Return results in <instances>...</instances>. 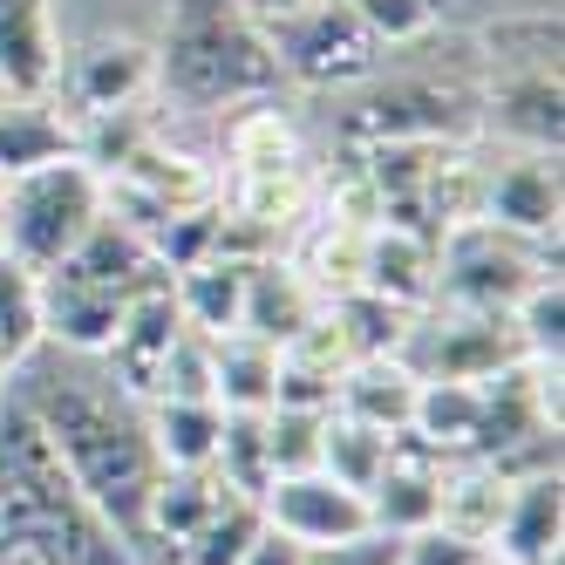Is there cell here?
<instances>
[{
	"label": "cell",
	"mask_w": 565,
	"mask_h": 565,
	"mask_svg": "<svg viewBox=\"0 0 565 565\" xmlns=\"http://www.w3.org/2000/svg\"><path fill=\"white\" fill-rule=\"evenodd\" d=\"M259 498H232L212 524H205V532H191L178 552H171V565H238V558H246V545L259 539Z\"/></svg>",
	"instance_id": "obj_33"
},
{
	"label": "cell",
	"mask_w": 565,
	"mask_h": 565,
	"mask_svg": "<svg viewBox=\"0 0 565 565\" xmlns=\"http://www.w3.org/2000/svg\"><path fill=\"white\" fill-rule=\"evenodd\" d=\"M348 8L361 14V28H369L382 49H416L443 21V0H348Z\"/></svg>",
	"instance_id": "obj_36"
},
{
	"label": "cell",
	"mask_w": 565,
	"mask_h": 565,
	"mask_svg": "<svg viewBox=\"0 0 565 565\" xmlns=\"http://www.w3.org/2000/svg\"><path fill=\"white\" fill-rule=\"evenodd\" d=\"M150 103H157V42H143V34H96L83 49H62L55 109L68 124L116 116V109H150Z\"/></svg>",
	"instance_id": "obj_9"
},
{
	"label": "cell",
	"mask_w": 565,
	"mask_h": 565,
	"mask_svg": "<svg viewBox=\"0 0 565 565\" xmlns=\"http://www.w3.org/2000/svg\"><path fill=\"white\" fill-rule=\"evenodd\" d=\"M307 565H402V539H395V532H361V539H348V545L307 552Z\"/></svg>",
	"instance_id": "obj_39"
},
{
	"label": "cell",
	"mask_w": 565,
	"mask_h": 565,
	"mask_svg": "<svg viewBox=\"0 0 565 565\" xmlns=\"http://www.w3.org/2000/svg\"><path fill=\"white\" fill-rule=\"evenodd\" d=\"M470 89H477V137H504L511 150L565 143L558 68H491V75H470Z\"/></svg>",
	"instance_id": "obj_10"
},
{
	"label": "cell",
	"mask_w": 565,
	"mask_h": 565,
	"mask_svg": "<svg viewBox=\"0 0 565 565\" xmlns=\"http://www.w3.org/2000/svg\"><path fill=\"white\" fill-rule=\"evenodd\" d=\"M320 307H328V300L307 287V273L287 253L246 266V307H238V328H246V334H259V341L279 348V341H294Z\"/></svg>",
	"instance_id": "obj_19"
},
{
	"label": "cell",
	"mask_w": 565,
	"mask_h": 565,
	"mask_svg": "<svg viewBox=\"0 0 565 565\" xmlns=\"http://www.w3.org/2000/svg\"><path fill=\"white\" fill-rule=\"evenodd\" d=\"M218 205L232 218H246L259 232H273L279 246L313 218V164H294V171H246V178H225Z\"/></svg>",
	"instance_id": "obj_22"
},
{
	"label": "cell",
	"mask_w": 565,
	"mask_h": 565,
	"mask_svg": "<svg viewBox=\"0 0 565 565\" xmlns=\"http://www.w3.org/2000/svg\"><path fill=\"white\" fill-rule=\"evenodd\" d=\"M388 443H395V436H382V429H369V423L328 409V423H320V470H328L334 483H348V491L369 498L375 477H382V463H388Z\"/></svg>",
	"instance_id": "obj_31"
},
{
	"label": "cell",
	"mask_w": 565,
	"mask_h": 565,
	"mask_svg": "<svg viewBox=\"0 0 565 565\" xmlns=\"http://www.w3.org/2000/svg\"><path fill=\"white\" fill-rule=\"evenodd\" d=\"M259 518L273 524V532H287L294 545H307V552H328V545H348L361 532H375L369 498L348 491V483H334L328 470L273 477L259 491Z\"/></svg>",
	"instance_id": "obj_12"
},
{
	"label": "cell",
	"mask_w": 565,
	"mask_h": 565,
	"mask_svg": "<svg viewBox=\"0 0 565 565\" xmlns=\"http://www.w3.org/2000/svg\"><path fill=\"white\" fill-rule=\"evenodd\" d=\"M477 382H423L416 388V416H409V436L429 443L436 457H477Z\"/></svg>",
	"instance_id": "obj_27"
},
{
	"label": "cell",
	"mask_w": 565,
	"mask_h": 565,
	"mask_svg": "<svg viewBox=\"0 0 565 565\" xmlns=\"http://www.w3.org/2000/svg\"><path fill=\"white\" fill-rule=\"evenodd\" d=\"M287 259L307 273V287H313L320 300L361 294V266H369V225H348V218L313 212V218L287 238Z\"/></svg>",
	"instance_id": "obj_21"
},
{
	"label": "cell",
	"mask_w": 565,
	"mask_h": 565,
	"mask_svg": "<svg viewBox=\"0 0 565 565\" xmlns=\"http://www.w3.org/2000/svg\"><path fill=\"white\" fill-rule=\"evenodd\" d=\"M511 504V477L498 463H483V457H457L450 470H443V498H436V524L443 532H457L470 545L491 552V532H498V518Z\"/></svg>",
	"instance_id": "obj_23"
},
{
	"label": "cell",
	"mask_w": 565,
	"mask_h": 565,
	"mask_svg": "<svg viewBox=\"0 0 565 565\" xmlns=\"http://www.w3.org/2000/svg\"><path fill=\"white\" fill-rule=\"evenodd\" d=\"M483 565H504V558H483Z\"/></svg>",
	"instance_id": "obj_42"
},
{
	"label": "cell",
	"mask_w": 565,
	"mask_h": 565,
	"mask_svg": "<svg viewBox=\"0 0 565 565\" xmlns=\"http://www.w3.org/2000/svg\"><path fill=\"white\" fill-rule=\"evenodd\" d=\"M273 62H279V83L287 89H361L382 75V42L348 0H320L313 14L287 21V28H266Z\"/></svg>",
	"instance_id": "obj_7"
},
{
	"label": "cell",
	"mask_w": 565,
	"mask_h": 565,
	"mask_svg": "<svg viewBox=\"0 0 565 565\" xmlns=\"http://www.w3.org/2000/svg\"><path fill=\"white\" fill-rule=\"evenodd\" d=\"M143 429H150L157 470H212L225 409H218V402H171V395H157V402H143Z\"/></svg>",
	"instance_id": "obj_24"
},
{
	"label": "cell",
	"mask_w": 565,
	"mask_h": 565,
	"mask_svg": "<svg viewBox=\"0 0 565 565\" xmlns=\"http://www.w3.org/2000/svg\"><path fill=\"white\" fill-rule=\"evenodd\" d=\"M212 375H218V409H273V388H279V348L259 334H225L212 341Z\"/></svg>",
	"instance_id": "obj_28"
},
{
	"label": "cell",
	"mask_w": 565,
	"mask_h": 565,
	"mask_svg": "<svg viewBox=\"0 0 565 565\" xmlns=\"http://www.w3.org/2000/svg\"><path fill=\"white\" fill-rule=\"evenodd\" d=\"M443 470H450V457H436L429 443H416L409 429H402V436L388 443V463H382V477H375V491H369L375 532L409 539V532H423V524H436Z\"/></svg>",
	"instance_id": "obj_15"
},
{
	"label": "cell",
	"mask_w": 565,
	"mask_h": 565,
	"mask_svg": "<svg viewBox=\"0 0 565 565\" xmlns=\"http://www.w3.org/2000/svg\"><path fill=\"white\" fill-rule=\"evenodd\" d=\"M62 28L55 0H0V103H55Z\"/></svg>",
	"instance_id": "obj_14"
},
{
	"label": "cell",
	"mask_w": 565,
	"mask_h": 565,
	"mask_svg": "<svg viewBox=\"0 0 565 565\" xmlns=\"http://www.w3.org/2000/svg\"><path fill=\"white\" fill-rule=\"evenodd\" d=\"M470 68H558V8H524V14H498L470 34Z\"/></svg>",
	"instance_id": "obj_26"
},
{
	"label": "cell",
	"mask_w": 565,
	"mask_h": 565,
	"mask_svg": "<svg viewBox=\"0 0 565 565\" xmlns=\"http://www.w3.org/2000/svg\"><path fill=\"white\" fill-rule=\"evenodd\" d=\"M259 28H287V21H300V14H313L320 0H238Z\"/></svg>",
	"instance_id": "obj_41"
},
{
	"label": "cell",
	"mask_w": 565,
	"mask_h": 565,
	"mask_svg": "<svg viewBox=\"0 0 565 565\" xmlns=\"http://www.w3.org/2000/svg\"><path fill=\"white\" fill-rule=\"evenodd\" d=\"M0 565H143L137 545L75 491L49 429L0 395Z\"/></svg>",
	"instance_id": "obj_2"
},
{
	"label": "cell",
	"mask_w": 565,
	"mask_h": 565,
	"mask_svg": "<svg viewBox=\"0 0 565 565\" xmlns=\"http://www.w3.org/2000/svg\"><path fill=\"white\" fill-rule=\"evenodd\" d=\"M218 150H225V178H246V171H294V164H307V137H300V124H294L287 96H259V103L225 109Z\"/></svg>",
	"instance_id": "obj_17"
},
{
	"label": "cell",
	"mask_w": 565,
	"mask_h": 565,
	"mask_svg": "<svg viewBox=\"0 0 565 565\" xmlns=\"http://www.w3.org/2000/svg\"><path fill=\"white\" fill-rule=\"evenodd\" d=\"M157 395H171V402H218V375H212V341L205 334H178L171 341V354H164V369H157V388H150V402Z\"/></svg>",
	"instance_id": "obj_37"
},
{
	"label": "cell",
	"mask_w": 565,
	"mask_h": 565,
	"mask_svg": "<svg viewBox=\"0 0 565 565\" xmlns=\"http://www.w3.org/2000/svg\"><path fill=\"white\" fill-rule=\"evenodd\" d=\"M8 388L34 409V423L49 429L62 470L130 545H143V504L157 483V450L143 429V402H130L96 361L62 354V348H34Z\"/></svg>",
	"instance_id": "obj_1"
},
{
	"label": "cell",
	"mask_w": 565,
	"mask_h": 565,
	"mask_svg": "<svg viewBox=\"0 0 565 565\" xmlns=\"http://www.w3.org/2000/svg\"><path fill=\"white\" fill-rule=\"evenodd\" d=\"M545 273H558V246H532L483 218L436 238V300L463 313H511Z\"/></svg>",
	"instance_id": "obj_6"
},
{
	"label": "cell",
	"mask_w": 565,
	"mask_h": 565,
	"mask_svg": "<svg viewBox=\"0 0 565 565\" xmlns=\"http://www.w3.org/2000/svg\"><path fill=\"white\" fill-rule=\"evenodd\" d=\"M0 191H8V178H0Z\"/></svg>",
	"instance_id": "obj_43"
},
{
	"label": "cell",
	"mask_w": 565,
	"mask_h": 565,
	"mask_svg": "<svg viewBox=\"0 0 565 565\" xmlns=\"http://www.w3.org/2000/svg\"><path fill=\"white\" fill-rule=\"evenodd\" d=\"M558 212H565V184H558V150H504L483 157V225H498L532 246H558Z\"/></svg>",
	"instance_id": "obj_11"
},
{
	"label": "cell",
	"mask_w": 565,
	"mask_h": 565,
	"mask_svg": "<svg viewBox=\"0 0 565 565\" xmlns=\"http://www.w3.org/2000/svg\"><path fill=\"white\" fill-rule=\"evenodd\" d=\"M68 157V116L55 103H0V178Z\"/></svg>",
	"instance_id": "obj_29"
},
{
	"label": "cell",
	"mask_w": 565,
	"mask_h": 565,
	"mask_svg": "<svg viewBox=\"0 0 565 565\" xmlns=\"http://www.w3.org/2000/svg\"><path fill=\"white\" fill-rule=\"evenodd\" d=\"M171 300H178V313H184L191 334L225 341V334H238V307H246V266L198 259V266L171 273Z\"/></svg>",
	"instance_id": "obj_25"
},
{
	"label": "cell",
	"mask_w": 565,
	"mask_h": 565,
	"mask_svg": "<svg viewBox=\"0 0 565 565\" xmlns=\"http://www.w3.org/2000/svg\"><path fill=\"white\" fill-rule=\"evenodd\" d=\"M238 565H307V545H294L287 532H273V524H259V539L246 545V558Z\"/></svg>",
	"instance_id": "obj_40"
},
{
	"label": "cell",
	"mask_w": 565,
	"mask_h": 565,
	"mask_svg": "<svg viewBox=\"0 0 565 565\" xmlns=\"http://www.w3.org/2000/svg\"><path fill=\"white\" fill-rule=\"evenodd\" d=\"M416 369V382H483L504 361H518V328L511 313H463V307H423L409 320V334L395 348Z\"/></svg>",
	"instance_id": "obj_8"
},
{
	"label": "cell",
	"mask_w": 565,
	"mask_h": 565,
	"mask_svg": "<svg viewBox=\"0 0 565 565\" xmlns=\"http://www.w3.org/2000/svg\"><path fill=\"white\" fill-rule=\"evenodd\" d=\"M334 143H477V89L470 75H388L361 83V96L334 116Z\"/></svg>",
	"instance_id": "obj_5"
},
{
	"label": "cell",
	"mask_w": 565,
	"mask_h": 565,
	"mask_svg": "<svg viewBox=\"0 0 565 565\" xmlns=\"http://www.w3.org/2000/svg\"><path fill=\"white\" fill-rule=\"evenodd\" d=\"M320 423H328V409H266V457H273V477L320 470Z\"/></svg>",
	"instance_id": "obj_35"
},
{
	"label": "cell",
	"mask_w": 565,
	"mask_h": 565,
	"mask_svg": "<svg viewBox=\"0 0 565 565\" xmlns=\"http://www.w3.org/2000/svg\"><path fill=\"white\" fill-rule=\"evenodd\" d=\"M259 96H287L266 28L238 0H171L157 34V103L184 116H225Z\"/></svg>",
	"instance_id": "obj_3"
},
{
	"label": "cell",
	"mask_w": 565,
	"mask_h": 565,
	"mask_svg": "<svg viewBox=\"0 0 565 565\" xmlns=\"http://www.w3.org/2000/svg\"><path fill=\"white\" fill-rule=\"evenodd\" d=\"M565 552V477L539 470V477H518L511 483V504L491 532V558L504 565H545Z\"/></svg>",
	"instance_id": "obj_16"
},
{
	"label": "cell",
	"mask_w": 565,
	"mask_h": 565,
	"mask_svg": "<svg viewBox=\"0 0 565 565\" xmlns=\"http://www.w3.org/2000/svg\"><path fill=\"white\" fill-rule=\"evenodd\" d=\"M491 552L457 539V532H443V524H423V532L402 539V565H483Z\"/></svg>",
	"instance_id": "obj_38"
},
{
	"label": "cell",
	"mask_w": 565,
	"mask_h": 565,
	"mask_svg": "<svg viewBox=\"0 0 565 565\" xmlns=\"http://www.w3.org/2000/svg\"><path fill=\"white\" fill-rule=\"evenodd\" d=\"M34 348H42V273L0 253V375H14Z\"/></svg>",
	"instance_id": "obj_30"
},
{
	"label": "cell",
	"mask_w": 565,
	"mask_h": 565,
	"mask_svg": "<svg viewBox=\"0 0 565 565\" xmlns=\"http://www.w3.org/2000/svg\"><path fill=\"white\" fill-rule=\"evenodd\" d=\"M212 470L232 483L238 498H259L273 483V457H266V409H225V429H218V457Z\"/></svg>",
	"instance_id": "obj_32"
},
{
	"label": "cell",
	"mask_w": 565,
	"mask_h": 565,
	"mask_svg": "<svg viewBox=\"0 0 565 565\" xmlns=\"http://www.w3.org/2000/svg\"><path fill=\"white\" fill-rule=\"evenodd\" d=\"M361 287L395 300V307H436V238L416 225H369V266H361Z\"/></svg>",
	"instance_id": "obj_18"
},
{
	"label": "cell",
	"mask_w": 565,
	"mask_h": 565,
	"mask_svg": "<svg viewBox=\"0 0 565 565\" xmlns=\"http://www.w3.org/2000/svg\"><path fill=\"white\" fill-rule=\"evenodd\" d=\"M178 334H184V313H178V300H171V279H157V287L130 294L124 320H116V341L103 348L96 369H103L116 388H124L130 402H150L157 369H164V354H171Z\"/></svg>",
	"instance_id": "obj_13"
},
{
	"label": "cell",
	"mask_w": 565,
	"mask_h": 565,
	"mask_svg": "<svg viewBox=\"0 0 565 565\" xmlns=\"http://www.w3.org/2000/svg\"><path fill=\"white\" fill-rule=\"evenodd\" d=\"M96 218H103V178L68 150L55 164L8 178V191H0V253H14L28 273H55Z\"/></svg>",
	"instance_id": "obj_4"
},
{
	"label": "cell",
	"mask_w": 565,
	"mask_h": 565,
	"mask_svg": "<svg viewBox=\"0 0 565 565\" xmlns=\"http://www.w3.org/2000/svg\"><path fill=\"white\" fill-rule=\"evenodd\" d=\"M416 369L402 354H361L354 369L334 382V409L341 416H354V423H369V429H382V436H402L409 429V416H416Z\"/></svg>",
	"instance_id": "obj_20"
},
{
	"label": "cell",
	"mask_w": 565,
	"mask_h": 565,
	"mask_svg": "<svg viewBox=\"0 0 565 565\" xmlns=\"http://www.w3.org/2000/svg\"><path fill=\"white\" fill-rule=\"evenodd\" d=\"M511 328H518V348L524 354L558 361V348H565V279L558 273H545L539 287L511 307Z\"/></svg>",
	"instance_id": "obj_34"
}]
</instances>
